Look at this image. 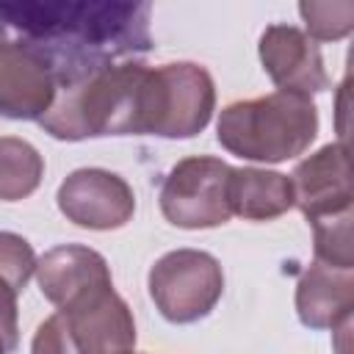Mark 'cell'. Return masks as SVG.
<instances>
[{"instance_id":"obj_1","label":"cell","mask_w":354,"mask_h":354,"mask_svg":"<svg viewBox=\"0 0 354 354\" xmlns=\"http://www.w3.org/2000/svg\"><path fill=\"white\" fill-rule=\"evenodd\" d=\"M149 3L116 0H0V33L30 44L55 86L152 50Z\"/></svg>"},{"instance_id":"obj_2","label":"cell","mask_w":354,"mask_h":354,"mask_svg":"<svg viewBox=\"0 0 354 354\" xmlns=\"http://www.w3.org/2000/svg\"><path fill=\"white\" fill-rule=\"evenodd\" d=\"M149 66L122 61L55 86L50 111L39 119L61 141L100 136H144V88Z\"/></svg>"},{"instance_id":"obj_6","label":"cell","mask_w":354,"mask_h":354,"mask_svg":"<svg viewBox=\"0 0 354 354\" xmlns=\"http://www.w3.org/2000/svg\"><path fill=\"white\" fill-rule=\"evenodd\" d=\"M232 166L221 158L196 155L183 158L160 185V213L169 224L183 230H207L230 221V185Z\"/></svg>"},{"instance_id":"obj_10","label":"cell","mask_w":354,"mask_h":354,"mask_svg":"<svg viewBox=\"0 0 354 354\" xmlns=\"http://www.w3.org/2000/svg\"><path fill=\"white\" fill-rule=\"evenodd\" d=\"M260 61L279 91L310 97L329 88L318 44L296 25H268L260 36Z\"/></svg>"},{"instance_id":"obj_14","label":"cell","mask_w":354,"mask_h":354,"mask_svg":"<svg viewBox=\"0 0 354 354\" xmlns=\"http://www.w3.org/2000/svg\"><path fill=\"white\" fill-rule=\"evenodd\" d=\"M230 210L246 221H271L293 207V185L288 174L268 169H232L227 185Z\"/></svg>"},{"instance_id":"obj_9","label":"cell","mask_w":354,"mask_h":354,"mask_svg":"<svg viewBox=\"0 0 354 354\" xmlns=\"http://www.w3.org/2000/svg\"><path fill=\"white\" fill-rule=\"evenodd\" d=\"M58 313L80 354H133L136 321L113 285L100 288Z\"/></svg>"},{"instance_id":"obj_4","label":"cell","mask_w":354,"mask_h":354,"mask_svg":"<svg viewBox=\"0 0 354 354\" xmlns=\"http://www.w3.org/2000/svg\"><path fill=\"white\" fill-rule=\"evenodd\" d=\"M216 108V86L205 66L191 61L149 66L144 88V136L191 138Z\"/></svg>"},{"instance_id":"obj_12","label":"cell","mask_w":354,"mask_h":354,"mask_svg":"<svg viewBox=\"0 0 354 354\" xmlns=\"http://www.w3.org/2000/svg\"><path fill=\"white\" fill-rule=\"evenodd\" d=\"M36 282L58 310L72 307L88 293L113 285L105 257L80 243H64L36 260Z\"/></svg>"},{"instance_id":"obj_5","label":"cell","mask_w":354,"mask_h":354,"mask_svg":"<svg viewBox=\"0 0 354 354\" xmlns=\"http://www.w3.org/2000/svg\"><path fill=\"white\" fill-rule=\"evenodd\" d=\"M224 293L218 260L202 249L166 252L149 268V296L171 324H196L213 313Z\"/></svg>"},{"instance_id":"obj_8","label":"cell","mask_w":354,"mask_h":354,"mask_svg":"<svg viewBox=\"0 0 354 354\" xmlns=\"http://www.w3.org/2000/svg\"><path fill=\"white\" fill-rule=\"evenodd\" d=\"M55 100L50 64L25 41L0 33V116L41 119Z\"/></svg>"},{"instance_id":"obj_13","label":"cell","mask_w":354,"mask_h":354,"mask_svg":"<svg viewBox=\"0 0 354 354\" xmlns=\"http://www.w3.org/2000/svg\"><path fill=\"white\" fill-rule=\"evenodd\" d=\"M354 277L346 268H332L318 260L304 268L296 285V313L310 329H337L351 321Z\"/></svg>"},{"instance_id":"obj_17","label":"cell","mask_w":354,"mask_h":354,"mask_svg":"<svg viewBox=\"0 0 354 354\" xmlns=\"http://www.w3.org/2000/svg\"><path fill=\"white\" fill-rule=\"evenodd\" d=\"M299 14L307 25V36L313 41H337L351 33L354 28V3L335 0V3H299Z\"/></svg>"},{"instance_id":"obj_20","label":"cell","mask_w":354,"mask_h":354,"mask_svg":"<svg viewBox=\"0 0 354 354\" xmlns=\"http://www.w3.org/2000/svg\"><path fill=\"white\" fill-rule=\"evenodd\" d=\"M0 354H6V346H3V340H0Z\"/></svg>"},{"instance_id":"obj_19","label":"cell","mask_w":354,"mask_h":354,"mask_svg":"<svg viewBox=\"0 0 354 354\" xmlns=\"http://www.w3.org/2000/svg\"><path fill=\"white\" fill-rule=\"evenodd\" d=\"M30 354H80L61 313H53L50 318L39 324L33 343H30Z\"/></svg>"},{"instance_id":"obj_18","label":"cell","mask_w":354,"mask_h":354,"mask_svg":"<svg viewBox=\"0 0 354 354\" xmlns=\"http://www.w3.org/2000/svg\"><path fill=\"white\" fill-rule=\"evenodd\" d=\"M33 274H36L33 246L17 232H0V279L8 282L17 293H22Z\"/></svg>"},{"instance_id":"obj_16","label":"cell","mask_w":354,"mask_h":354,"mask_svg":"<svg viewBox=\"0 0 354 354\" xmlns=\"http://www.w3.org/2000/svg\"><path fill=\"white\" fill-rule=\"evenodd\" d=\"M351 221L354 210H343L335 216H324L313 224V249L315 260L332 268H354V246H351Z\"/></svg>"},{"instance_id":"obj_7","label":"cell","mask_w":354,"mask_h":354,"mask_svg":"<svg viewBox=\"0 0 354 354\" xmlns=\"http://www.w3.org/2000/svg\"><path fill=\"white\" fill-rule=\"evenodd\" d=\"M58 210L86 230H119L136 213V194L108 169H77L58 188Z\"/></svg>"},{"instance_id":"obj_15","label":"cell","mask_w":354,"mask_h":354,"mask_svg":"<svg viewBox=\"0 0 354 354\" xmlns=\"http://www.w3.org/2000/svg\"><path fill=\"white\" fill-rule=\"evenodd\" d=\"M44 174V160L39 149L22 138H0V199L17 202L30 196Z\"/></svg>"},{"instance_id":"obj_3","label":"cell","mask_w":354,"mask_h":354,"mask_svg":"<svg viewBox=\"0 0 354 354\" xmlns=\"http://www.w3.org/2000/svg\"><path fill=\"white\" fill-rule=\"evenodd\" d=\"M218 144L257 163H282L299 158L318 136V108L310 97L274 91L257 100H241L218 116Z\"/></svg>"},{"instance_id":"obj_11","label":"cell","mask_w":354,"mask_h":354,"mask_svg":"<svg viewBox=\"0 0 354 354\" xmlns=\"http://www.w3.org/2000/svg\"><path fill=\"white\" fill-rule=\"evenodd\" d=\"M293 205L307 221L351 210V166L346 144H326L304 158L293 174Z\"/></svg>"}]
</instances>
